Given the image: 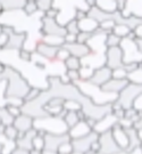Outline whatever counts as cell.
Instances as JSON below:
<instances>
[{
  "label": "cell",
  "mask_w": 142,
  "mask_h": 154,
  "mask_svg": "<svg viewBox=\"0 0 142 154\" xmlns=\"http://www.w3.org/2000/svg\"><path fill=\"white\" fill-rule=\"evenodd\" d=\"M0 80L6 81V97H17L23 98L31 88L28 80L23 77L21 72L16 70L14 66L7 65L6 71L0 75Z\"/></svg>",
  "instance_id": "1"
},
{
  "label": "cell",
  "mask_w": 142,
  "mask_h": 154,
  "mask_svg": "<svg viewBox=\"0 0 142 154\" xmlns=\"http://www.w3.org/2000/svg\"><path fill=\"white\" fill-rule=\"evenodd\" d=\"M76 86L78 90L81 93L90 99L92 103L96 105H107V104H113L114 102L117 100L118 95L111 93H106L104 91L101 87L94 86L89 81H81L78 80L77 82L74 83Z\"/></svg>",
  "instance_id": "2"
},
{
  "label": "cell",
  "mask_w": 142,
  "mask_h": 154,
  "mask_svg": "<svg viewBox=\"0 0 142 154\" xmlns=\"http://www.w3.org/2000/svg\"><path fill=\"white\" fill-rule=\"evenodd\" d=\"M33 128L37 131H41L43 134L59 135L68 132V128L65 125L64 120L59 116H44V118L34 119Z\"/></svg>",
  "instance_id": "3"
},
{
  "label": "cell",
  "mask_w": 142,
  "mask_h": 154,
  "mask_svg": "<svg viewBox=\"0 0 142 154\" xmlns=\"http://www.w3.org/2000/svg\"><path fill=\"white\" fill-rule=\"evenodd\" d=\"M120 48L123 54V64H142V51L138 47L137 40L122 39Z\"/></svg>",
  "instance_id": "4"
},
{
  "label": "cell",
  "mask_w": 142,
  "mask_h": 154,
  "mask_svg": "<svg viewBox=\"0 0 142 154\" xmlns=\"http://www.w3.org/2000/svg\"><path fill=\"white\" fill-rule=\"evenodd\" d=\"M141 94H142V86H137V85L130 83V85L118 95L117 102L120 103V106H122L124 110L131 109L132 106H133L134 99L137 98L139 95H141Z\"/></svg>",
  "instance_id": "5"
},
{
  "label": "cell",
  "mask_w": 142,
  "mask_h": 154,
  "mask_svg": "<svg viewBox=\"0 0 142 154\" xmlns=\"http://www.w3.org/2000/svg\"><path fill=\"white\" fill-rule=\"evenodd\" d=\"M98 142L100 144L99 154H120V152H123V149L115 142L110 130L99 134Z\"/></svg>",
  "instance_id": "6"
},
{
  "label": "cell",
  "mask_w": 142,
  "mask_h": 154,
  "mask_svg": "<svg viewBox=\"0 0 142 154\" xmlns=\"http://www.w3.org/2000/svg\"><path fill=\"white\" fill-rule=\"evenodd\" d=\"M40 32L43 35H57V37H65L66 30L64 26L57 23L56 20L43 16L41 17V30Z\"/></svg>",
  "instance_id": "7"
},
{
  "label": "cell",
  "mask_w": 142,
  "mask_h": 154,
  "mask_svg": "<svg viewBox=\"0 0 142 154\" xmlns=\"http://www.w3.org/2000/svg\"><path fill=\"white\" fill-rule=\"evenodd\" d=\"M44 137V149L43 151H50V152H56L57 149L61 144L71 142L72 139L68 135V132L65 134H59V135H54V134H46Z\"/></svg>",
  "instance_id": "8"
},
{
  "label": "cell",
  "mask_w": 142,
  "mask_h": 154,
  "mask_svg": "<svg viewBox=\"0 0 142 154\" xmlns=\"http://www.w3.org/2000/svg\"><path fill=\"white\" fill-rule=\"evenodd\" d=\"M98 137H99V134H97L96 131L92 130L90 134H87V136H84V137L71 140L72 145H73V149H74V152L80 154L85 153L87 151L90 149L91 144L93 142H96V140H98Z\"/></svg>",
  "instance_id": "9"
},
{
  "label": "cell",
  "mask_w": 142,
  "mask_h": 154,
  "mask_svg": "<svg viewBox=\"0 0 142 154\" xmlns=\"http://www.w3.org/2000/svg\"><path fill=\"white\" fill-rule=\"evenodd\" d=\"M123 54L120 47H109L106 51V66L113 71L123 67Z\"/></svg>",
  "instance_id": "10"
},
{
  "label": "cell",
  "mask_w": 142,
  "mask_h": 154,
  "mask_svg": "<svg viewBox=\"0 0 142 154\" xmlns=\"http://www.w3.org/2000/svg\"><path fill=\"white\" fill-rule=\"evenodd\" d=\"M110 79H111V70L107 66H102L100 69L94 70L92 78L90 79L89 82L94 85V86H98V87H102L105 83L109 81Z\"/></svg>",
  "instance_id": "11"
},
{
  "label": "cell",
  "mask_w": 142,
  "mask_h": 154,
  "mask_svg": "<svg viewBox=\"0 0 142 154\" xmlns=\"http://www.w3.org/2000/svg\"><path fill=\"white\" fill-rule=\"evenodd\" d=\"M117 123H118V119L113 113H109V114H107L106 116H104L101 120L96 122V125L92 128V130L96 131L97 134H102L105 131L110 130Z\"/></svg>",
  "instance_id": "12"
},
{
  "label": "cell",
  "mask_w": 142,
  "mask_h": 154,
  "mask_svg": "<svg viewBox=\"0 0 142 154\" xmlns=\"http://www.w3.org/2000/svg\"><path fill=\"white\" fill-rule=\"evenodd\" d=\"M120 16L123 18H129V17H138V18H142V0L135 1V0H131V1H126L125 9L120 13Z\"/></svg>",
  "instance_id": "13"
},
{
  "label": "cell",
  "mask_w": 142,
  "mask_h": 154,
  "mask_svg": "<svg viewBox=\"0 0 142 154\" xmlns=\"http://www.w3.org/2000/svg\"><path fill=\"white\" fill-rule=\"evenodd\" d=\"M59 48L57 47H52L49 45L44 44L41 40L37 42L35 47H34V51L38 54V55L42 56L43 58H46L47 61H54L56 58V54L58 51Z\"/></svg>",
  "instance_id": "14"
},
{
  "label": "cell",
  "mask_w": 142,
  "mask_h": 154,
  "mask_svg": "<svg viewBox=\"0 0 142 154\" xmlns=\"http://www.w3.org/2000/svg\"><path fill=\"white\" fill-rule=\"evenodd\" d=\"M130 83L127 80H117V79H110L108 82H106L101 87V89L106 91V93H111V94H116V95H120L124 89L129 86Z\"/></svg>",
  "instance_id": "15"
},
{
  "label": "cell",
  "mask_w": 142,
  "mask_h": 154,
  "mask_svg": "<svg viewBox=\"0 0 142 154\" xmlns=\"http://www.w3.org/2000/svg\"><path fill=\"white\" fill-rule=\"evenodd\" d=\"M110 131H111V135H113V137H114L115 142L117 143V145H118L123 151H125V149L129 147V137H127V135H126L125 129H123V128L117 123V125H115V126L110 129Z\"/></svg>",
  "instance_id": "16"
},
{
  "label": "cell",
  "mask_w": 142,
  "mask_h": 154,
  "mask_svg": "<svg viewBox=\"0 0 142 154\" xmlns=\"http://www.w3.org/2000/svg\"><path fill=\"white\" fill-rule=\"evenodd\" d=\"M91 131H92V129L89 127L87 122L80 121L77 122L74 127H72L71 129H68V135H70L71 139L73 140V139L84 137V136H87V134H90Z\"/></svg>",
  "instance_id": "17"
},
{
  "label": "cell",
  "mask_w": 142,
  "mask_h": 154,
  "mask_svg": "<svg viewBox=\"0 0 142 154\" xmlns=\"http://www.w3.org/2000/svg\"><path fill=\"white\" fill-rule=\"evenodd\" d=\"M64 48L68 50V53L71 54V56L77 57V58H83L90 53V49L87 45L78 44V42H74V44H65L63 46Z\"/></svg>",
  "instance_id": "18"
},
{
  "label": "cell",
  "mask_w": 142,
  "mask_h": 154,
  "mask_svg": "<svg viewBox=\"0 0 142 154\" xmlns=\"http://www.w3.org/2000/svg\"><path fill=\"white\" fill-rule=\"evenodd\" d=\"M33 121H34V119H32L31 116L22 113L21 116H18L17 118L14 119L13 126L15 127L18 131L26 132L28 130L33 129Z\"/></svg>",
  "instance_id": "19"
},
{
  "label": "cell",
  "mask_w": 142,
  "mask_h": 154,
  "mask_svg": "<svg viewBox=\"0 0 142 154\" xmlns=\"http://www.w3.org/2000/svg\"><path fill=\"white\" fill-rule=\"evenodd\" d=\"M126 135L129 137V147L125 149V152H132L133 149H138V147H141L142 145V139L140 138L139 131L135 130L133 127L125 129Z\"/></svg>",
  "instance_id": "20"
},
{
  "label": "cell",
  "mask_w": 142,
  "mask_h": 154,
  "mask_svg": "<svg viewBox=\"0 0 142 154\" xmlns=\"http://www.w3.org/2000/svg\"><path fill=\"white\" fill-rule=\"evenodd\" d=\"M78 29L80 32H87V33H94L99 29L98 22H96L94 20H92L91 17L87 16L85 18H83L82 21H78Z\"/></svg>",
  "instance_id": "21"
},
{
  "label": "cell",
  "mask_w": 142,
  "mask_h": 154,
  "mask_svg": "<svg viewBox=\"0 0 142 154\" xmlns=\"http://www.w3.org/2000/svg\"><path fill=\"white\" fill-rule=\"evenodd\" d=\"M96 7L106 14L116 13V0H96Z\"/></svg>",
  "instance_id": "22"
},
{
  "label": "cell",
  "mask_w": 142,
  "mask_h": 154,
  "mask_svg": "<svg viewBox=\"0 0 142 154\" xmlns=\"http://www.w3.org/2000/svg\"><path fill=\"white\" fill-rule=\"evenodd\" d=\"M126 80L129 81V83H132V85L142 86V64L138 66L134 71L127 73Z\"/></svg>",
  "instance_id": "23"
},
{
  "label": "cell",
  "mask_w": 142,
  "mask_h": 154,
  "mask_svg": "<svg viewBox=\"0 0 142 154\" xmlns=\"http://www.w3.org/2000/svg\"><path fill=\"white\" fill-rule=\"evenodd\" d=\"M41 41L44 44L49 45V46H52V47H57V48H60L65 45L64 38L63 37H57V35H43L41 38Z\"/></svg>",
  "instance_id": "24"
},
{
  "label": "cell",
  "mask_w": 142,
  "mask_h": 154,
  "mask_svg": "<svg viewBox=\"0 0 142 154\" xmlns=\"http://www.w3.org/2000/svg\"><path fill=\"white\" fill-rule=\"evenodd\" d=\"M22 11H23V13L28 17L34 16V15H37L38 13H40V11H38L35 0H26V2H25V5H24Z\"/></svg>",
  "instance_id": "25"
},
{
  "label": "cell",
  "mask_w": 142,
  "mask_h": 154,
  "mask_svg": "<svg viewBox=\"0 0 142 154\" xmlns=\"http://www.w3.org/2000/svg\"><path fill=\"white\" fill-rule=\"evenodd\" d=\"M64 65H65L66 71L67 70H74V71H78L81 69V60L77 58V57H74V56H71L68 57L65 62H64Z\"/></svg>",
  "instance_id": "26"
},
{
  "label": "cell",
  "mask_w": 142,
  "mask_h": 154,
  "mask_svg": "<svg viewBox=\"0 0 142 154\" xmlns=\"http://www.w3.org/2000/svg\"><path fill=\"white\" fill-rule=\"evenodd\" d=\"M63 120L65 122V125L67 126L68 129H71L72 127H74L77 122H80L77 112H66V114L64 116Z\"/></svg>",
  "instance_id": "27"
},
{
  "label": "cell",
  "mask_w": 142,
  "mask_h": 154,
  "mask_svg": "<svg viewBox=\"0 0 142 154\" xmlns=\"http://www.w3.org/2000/svg\"><path fill=\"white\" fill-rule=\"evenodd\" d=\"M63 107H64V110L66 112H78V111H82V105H81V103H78L76 100H73V99L65 100Z\"/></svg>",
  "instance_id": "28"
},
{
  "label": "cell",
  "mask_w": 142,
  "mask_h": 154,
  "mask_svg": "<svg viewBox=\"0 0 142 154\" xmlns=\"http://www.w3.org/2000/svg\"><path fill=\"white\" fill-rule=\"evenodd\" d=\"M130 32H131V30H130V28H129V26L123 25V24H116L111 33H114L115 35H117L118 38L124 39V38H126V37L129 35V33H130Z\"/></svg>",
  "instance_id": "29"
},
{
  "label": "cell",
  "mask_w": 142,
  "mask_h": 154,
  "mask_svg": "<svg viewBox=\"0 0 142 154\" xmlns=\"http://www.w3.org/2000/svg\"><path fill=\"white\" fill-rule=\"evenodd\" d=\"M13 122H14V118L7 112L6 107L0 106V125L5 127L8 126V125H13Z\"/></svg>",
  "instance_id": "30"
},
{
  "label": "cell",
  "mask_w": 142,
  "mask_h": 154,
  "mask_svg": "<svg viewBox=\"0 0 142 154\" xmlns=\"http://www.w3.org/2000/svg\"><path fill=\"white\" fill-rule=\"evenodd\" d=\"M2 132L6 136V138L9 139V140H16L17 137H18V130L13 125H8V126L4 127Z\"/></svg>",
  "instance_id": "31"
},
{
  "label": "cell",
  "mask_w": 142,
  "mask_h": 154,
  "mask_svg": "<svg viewBox=\"0 0 142 154\" xmlns=\"http://www.w3.org/2000/svg\"><path fill=\"white\" fill-rule=\"evenodd\" d=\"M42 91H43V90H41L40 88L31 87V88L28 89V94L25 95V97H24V102H25V103H30V102H33V100L38 99L39 96L41 95Z\"/></svg>",
  "instance_id": "32"
},
{
  "label": "cell",
  "mask_w": 142,
  "mask_h": 154,
  "mask_svg": "<svg viewBox=\"0 0 142 154\" xmlns=\"http://www.w3.org/2000/svg\"><path fill=\"white\" fill-rule=\"evenodd\" d=\"M93 72H94V70H92L89 66H81V69L78 70L80 80L81 81H90V79L93 75Z\"/></svg>",
  "instance_id": "33"
},
{
  "label": "cell",
  "mask_w": 142,
  "mask_h": 154,
  "mask_svg": "<svg viewBox=\"0 0 142 154\" xmlns=\"http://www.w3.org/2000/svg\"><path fill=\"white\" fill-rule=\"evenodd\" d=\"M32 149L42 152L44 149V137L37 134V136L32 139Z\"/></svg>",
  "instance_id": "34"
},
{
  "label": "cell",
  "mask_w": 142,
  "mask_h": 154,
  "mask_svg": "<svg viewBox=\"0 0 142 154\" xmlns=\"http://www.w3.org/2000/svg\"><path fill=\"white\" fill-rule=\"evenodd\" d=\"M37 7L40 13H47V11L52 8V0H35Z\"/></svg>",
  "instance_id": "35"
},
{
  "label": "cell",
  "mask_w": 142,
  "mask_h": 154,
  "mask_svg": "<svg viewBox=\"0 0 142 154\" xmlns=\"http://www.w3.org/2000/svg\"><path fill=\"white\" fill-rule=\"evenodd\" d=\"M120 40L122 39L118 38L117 35H115L114 33H108L107 38H106V46H107V48H109V47H120Z\"/></svg>",
  "instance_id": "36"
},
{
  "label": "cell",
  "mask_w": 142,
  "mask_h": 154,
  "mask_svg": "<svg viewBox=\"0 0 142 154\" xmlns=\"http://www.w3.org/2000/svg\"><path fill=\"white\" fill-rule=\"evenodd\" d=\"M115 25H116V23H115L114 21H111V20H106V21H102L101 23H99V29L108 34V33L113 32Z\"/></svg>",
  "instance_id": "37"
},
{
  "label": "cell",
  "mask_w": 142,
  "mask_h": 154,
  "mask_svg": "<svg viewBox=\"0 0 142 154\" xmlns=\"http://www.w3.org/2000/svg\"><path fill=\"white\" fill-rule=\"evenodd\" d=\"M17 57H18L19 61L23 62V63H31V60H32V51L22 48V49H19L17 51Z\"/></svg>",
  "instance_id": "38"
},
{
  "label": "cell",
  "mask_w": 142,
  "mask_h": 154,
  "mask_svg": "<svg viewBox=\"0 0 142 154\" xmlns=\"http://www.w3.org/2000/svg\"><path fill=\"white\" fill-rule=\"evenodd\" d=\"M64 28H65V30H66V33H70V34H75V35H77V34L80 33L78 24H77V21H75V20H72V21H70V22L67 23Z\"/></svg>",
  "instance_id": "39"
},
{
  "label": "cell",
  "mask_w": 142,
  "mask_h": 154,
  "mask_svg": "<svg viewBox=\"0 0 142 154\" xmlns=\"http://www.w3.org/2000/svg\"><path fill=\"white\" fill-rule=\"evenodd\" d=\"M57 154H73L74 153V149H73V145L72 142H67V143L61 144L59 147L57 149Z\"/></svg>",
  "instance_id": "40"
},
{
  "label": "cell",
  "mask_w": 142,
  "mask_h": 154,
  "mask_svg": "<svg viewBox=\"0 0 142 154\" xmlns=\"http://www.w3.org/2000/svg\"><path fill=\"white\" fill-rule=\"evenodd\" d=\"M111 78L113 79H117V80H125L126 78H127V72L123 67L115 69V70L111 71Z\"/></svg>",
  "instance_id": "41"
},
{
  "label": "cell",
  "mask_w": 142,
  "mask_h": 154,
  "mask_svg": "<svg viewBox=\"0 0 142 154\" xmlns=\"http://www.w3.org/2000/svg\"><path fill=\"white\" fill-rule=\"evenodd\" d=\"M68 57H71V54L68 53V50L64 48V47H60L58 51H57V54H56V60L61 62V63H64Z\"/></svg>",
  "instance_id": "42"
},
{
  "label": "cell",
  "mask_w": 142,
  "mask_h": 154,
  "mask_svg": "<svg viewBox=\"0 0 142 154\" xmlns=\"http://www.w3.org/2000/svg\"><path fill=\"white\" fill-rule=\"evenodd\" d=\"M7 112L10 114L14 119L17 118L18 116H21L22 114V109L21 107H18V106H13V105H6L5 106Z\"/></svg>",
  "instance_id": "43"
},
{
  "label": "cell",
  "mask_w": 142,
  "mask_h": 154,
  "mask_svg": "<svg viewBox=\"0 0 142 154\" xmlns=\"http://www.w3.org/2000/svg\"><path fill=\"white\" fill-rule=\"evenodd\" d=\"M93 33H87V32H80L76 35V42L78 44L87 45V42L89 41V39L92 37Z\"/></svg>",
  "instance_id": "44"
},
{
  "label": "cell",
  "mask_w": 142,
  "mask_h": 154,
  "mask_svg": "<svg viewBox=\"0 0 142 154\" xmlns=\"http://www.w3.org/2000/svg\"><path fill=\"white\" fill-rule=\"evenodd\" d=\"M65 74L67 75V78L70 79V81L72 83H75L80 80V74H78V71H74V70H67L65 72Z\"/></svg>",
  "instance_id": "45"
},
{
  "label": "cell",
  "mask_w": 142,
  "mask_h": 154,
  "mask_svg": "<svg viewBox=\"0 0 142 154\" xmlns=\"http://www.w3.org/2000/svg\"><path fill=\"white\" fill-rule=\"evenodd\" d=\"M8 40H9V35L5 32H0V50L6 49L7 45H8Z\"/></svg>",
  "instance_id": "46"
},
{
  "label": "cell",
  "mask_w": 142,
  "mask_h": 154,
  "mask_svg": "<svg viewBox=\"0 0 142 154\" xmlns=\"http://www.w3.org/2000/svg\"><path fill=\"white\" fill-rule=\"evenodd\" d=\"M133 109H135L138 112H142V94L141 95H139L137 98L134 99V102H133V106H132Z\"/></svg>",
  "instance_id": "47"
},
{
  "label": "cell",
  "mask_w": 142,
  "mask_h": 154,
  "mask_svg": "<svg viewBox=\"0 0 142 154\" xmlns=\"http://www.w3.org/2000/svg\"><path fill=\"white\" fill-rule=\"evenodd\" d=\"M46 17H49V18H54V20H56L57 18V16H58V11L56 9V8H51V9H49V11H47V13H44L43 14Z\"/></svg>",
  "instance_id": "48"
},
{
  "label": "cell",
  "mask_w": 142,
  "mask_h": 154,
  "mask_svg": "<svg viewBox=\"0 0 142 154\" xmlns=\"http://www.w3.org/2000/svg\"><path fill=\"white\" fill-rule=\"evenodd\" d=\"M126 7V0H116V11L118 13H122V11L125 9Z\"/></svg>",
  "instance_id": "49"
},
{
  "label": "cell",
  "mask_w": 142,
  "mask_h": 154,
  "mask_svg": "<svg viewBox=\"0 0 142 154\" xmlns=\"http://www.w3.org/2000/svg\"><path fill=\"white\" fill-rule=\"evenodd\" d=\"M64 40H65V44H74V42H76V35L66 33L65 37H64Z\"/></svg>",
  "instance_id": "50"
},
{
  "label": "cell",
  "mask_w": 142,
  "mask_h": 154,
  "mask_svg": "<svg viewBox=\"0 0 142 154\" xmlns=\"http://www.w3.org/2000/svg\"><path fill=\"white\" fill-rule=\"evenodd\" d=\"M133 33H134L137 40H142V24L141 25H138L137 28L133 30Z\"/></svg>",
  "instance_id": "51"
},
{
  "label": "cell",
  "mask_w": 142,
  "mask_h": 154,
  "mask_svg": "<svg viewBox=\"0 0 142 154\" xmlns=\"http://www.w3.org/2000/svg\"><path fill=\"white\" fill-rule=\"evenodd\" d=\"M90 149H91V151H93L96 154H99V152H100V144H99L98 140H96V142H93V143L91 144V147H90Z\"/></svg>",
  "instance_id": "52"
},
{
  "label": "cell",
  "mask_w": 142,
  "mask_h": 154,
  "mask_svg": "<svg viewBox=\"0 0 142 154\" xmlns=\"http://www.w3.org/2000/svg\"><path fill=\"white\" fill-rule=\"evenodd\" d=\"M11 154H30V151L24 149H19V147H16V149L11 152Z\"/></svg>",
  "instance_id": "53"
},
{
  "label": "cell",
  "mask_w": 142,
  "mask_h": 154,
  "mask_svg": "<svg viewBox=\"0 0 142 154\" xmlns=\"http://www.w3.org/2000/svg\"><path fill=\"white\" fill-rule=\"evenodd\" d=\"M137 44H138V47H139V49L142 51V40H137Z\"/></svg>",
  "instance_id": "54"
},
{
  "label": "cell",
  "mask_w": 142,
  "mask_h": 154,
  "mask_svg": "<svg viewBox=\"0 0 142 154\" xmlns=\"http://www.w3.org/2000/svg\"><path fill=\"white\" fill-rule=\"evenodd\" d=\"M30 154H43V153L40 152V151H34V149H32V151H30Z\"/></svg>",
  "instance_id": "55"
},
{
  "label": "cell",
  "mask_w": 142,
  "mask_h": 154,
  "mask_svg": "<svg viewBox=\"0 0 142 154\" xmlns=\"http://www.w3.org/2000/svg\"><path fill=\"white\" fill-rule=\"evenodd\" d=\"M0 32H1V25H0Z\"/></svg>",
  "instance_id": "56"
},
{
  "label": "cell",
  "mask_w": 142,
  "mask_h": 154,
  "mask_svg": "<svg viewBox=\"0 0 142 154\" xmlns=\"http://www.w3.org/2000/svg\"><path fill=\"white\" fill-rule=\"evenodd\" d=\"M141 149H142V145H141Z\"/></svg>",
  "instance_id": "57"
},
{
  "label": "cell",
  "mask_w": 142,
  "mask_h": 154,
  "mask_svg": "<svg viewBox=\"0 0 142 154\" xmlns=\"http://www.w3.org/2000/svg\"><path fill=\"white\" fill-rule=\"evenodd\" d=\"M0 16H1V14H0Z\"/></svg>",
  "instance_id": "58"
},
{
  "label": "cell",
  "mask_w": 142,
  "mask_h": 154,
  "mask_svg": "<svg viewBox=\"0 0 142 154\" xmlns=\"http://www.w3.org/2000/svg\"><path fill=\"white\" fill-rule=\"evenodd\" d=\"M0 126H1V125H0Z\"/></svg>",
  "instance_id": "59"
}]
</instances>
